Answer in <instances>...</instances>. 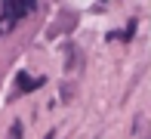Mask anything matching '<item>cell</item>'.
<instances>
[{"instance_id": "6da1fadb", "label": "cell", "mask_w": 151, "mask_h": 139, "mask_svg": "<svg viewBox=\"0 0 151 139\" xmlns=\"http://www.w3.org/2000/svg\"><path fill=\"white\" fill-rule=\"evenodd\" d=\"M34 9H37V3H31V0H6L3 3V16H0V34L12 31V28L22 22L25 16H31Z\"/></svg>"}, {"instance_id": "277c9868", "label": "cell", "mask_w": 151, "mask_h": 139, "mask_svg": "<svg viewBox=\"0 0 151 139\" xmlns=\"http://www.w3.org/2000/svg\"><path fill=\"white\" fill-rule=\"evenodd\" d=\"M46 139H52V133H46Z\"/></svg>"}, {"instance_id": "7a4b0ae2", "label": "cell", "mask_w": 151, "mask_h": 139, "mask_svg": "<svg viewBox=\"0 0 151 139\" xmlns=\"http://www.w3.org/2000/svg\"><path fill=\"white\" fill-rule=\"evenodd\" d=\"M16 80H19V90H22V93H28V90H34V87H40V83H43V80H31L25 71H19Z\"/></svg>"}, {"instance_id": "3957f363", "label": "cell", "mask_w": 151, "mask_h": 139, "mask_svg": "<svg viewBox=\"0 0 151 139\" xmlns=\"http://www.w3.org/2000/svg\"><path fill=\"white\" fill-rule=\"evenodd\" d=\"M19 133H22V127H19V124H12V133H9V139H19Z\"/></svg>"}]
</instances>
